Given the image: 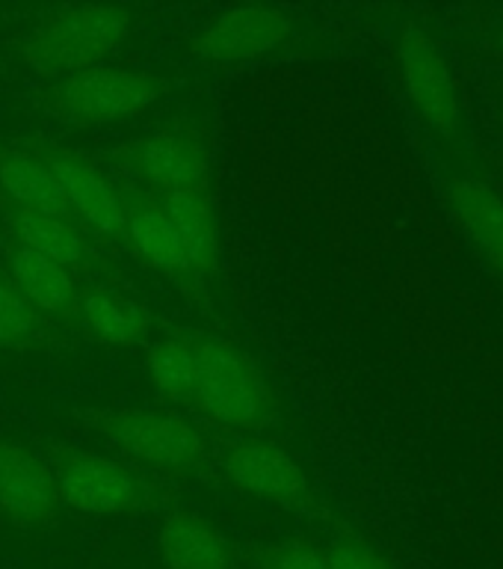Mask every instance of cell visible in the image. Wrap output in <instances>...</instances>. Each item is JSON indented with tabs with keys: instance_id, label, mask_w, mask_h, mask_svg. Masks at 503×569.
I'll return each instance as SVG.
<instances>
[{
	"instance_id": "cell-1",
	"label": "cell",
	"mask_w": 503,
	"mask_h": 569,
	"mask_svg": "<svg viewBox=\"0 0 503 569\" xmlns=\"http://www.w3.org/2000/svg\"><path fill=\"white\" fill-rule=\"evenodd\" d=\"M187 407L220 430L255 436L275 418L279 400L255 356L225 338L199 336V371Z\"/></svg>"
},
{
	"instance_id": "cell-2",
	"label": "cell",
	"mask_w": 503,
	"mask_h": 569,
	"mask_svg": "<svg viewBox=\"0 0 503 569\" xmlns=\"http://www.w3.org/2000/svg\"><path fill=\"white\" fill-rule=\"evenodd\" d=\"M131 9L122 3H69L51 9L24 36L21 57L39 74H74L92 69L128 39Z\"/></svg>"
},
{
	"instance_id": "cell-3",
	"label": "cell",
	"mask_w": 503,
	"mask_h": 569,
	"mask_svg": "<svg viewBox=\"0 0 503 569\" xmlns=\"http://www.w3.org/2000/svg\"><path fill=\"white\" fill-rule=\"evenodd\" d=\"M169 83L154 71L119 69V66H92V69L62 74L39 89L44 113L74 128L122 122L142 116L167 96Z\"/></svg>"
},
{
	"instance_id": "cell-4",
	"label": "cell",
	"mask_w": 503,
	"mask_h": 569,
	"mask_svg": "<svg viewBox=\"0 0 503 569\" xmlns=\"http://www.w3.org/2000/svg\"><path fill=\"white\" fill-rule=\"evenodd\" d=\"M95 433L137 460L142 469L167 478H193L208 460V439L175 409L122 407L95 416Z\"/></svg>"
},
{
	"instance_id": "cell-5",
	"label": "cell",
	"mask_w": 503,
	"mask_h": 569,
	"mask_svg": "<svg viewBox=\"0 0 503 569\" xmlns=\"http://www.w3.org/2000/svg\"><path fill=\"white\" fill-rule=\"evenodd\" d=\"M48 466L60 492V505L74 507L80 513H131L149 498V483L140 471L107 453L57 451Z\"/></svg>"
},
{
	"instance_id": "cell-6",
	"label": "cell",
	"mask_w": 503,
	"mask_h": 569,
	"mask_svg": "<svg viewBox=\"0 0 503 569\" xmlns=\"http://www.w3.org/2000/svg\"><path fill=\"white\" fill-rule=\"evenodd\" d=\"M24 142L51 167L74 220L92 238H101L107 243H122V204H119V193H115V181L104 176V169L83 151L51 140V137H42V133H30V137H24Z\"/></svg>"
},
{
	"instance_id": "cell-7",
	"label": "cell",
	"mask_w": 503,
	"mask_h": 569,
	"mask_svg": "<svg viewBox=\"0 0 503 569\" xmlns=\"http://www.w3.org/2000/svg\"><path fill=\"white\" fill-rule=\"evenodd\" d=\"M131 169L133 184L149 193L208 187V146L199 128L187 122L160 124L115 151Z\"/></svg>"
},
{
	"instance_id": "cell-8",
	"label": "cell",
	"mask_w": 503,
	"mask_h": 569,
	"mask_svg": "<svg viewBox=\"0 0 503 569\" xmlns=\"http://www.w3.org/2000/svg\"><path fill=\"white\" fill-rule=\"evenodd\" d=\"M60 516L51 466L21 442L0 439V519L18 533H39Z\"/></svg>"
},
{
	"instance_id": "cell-9",
	"label": "cell",
	"mask_w": 503,
	"mask_h": 569,
	"mask_svg": "<svg viewBox=\"0 0 503 569\" xmlns=\"http://www.w3.org/2000/svg\"><path fill=\"white\" fill-rule=\"evenodd\" d=\"M115 193H119V204H122L124 247L131 249L142 264H149L151 270L172 279L178 288L193 293L199 288V279L187 264L181 240H178L163 208L154 202V196L133 181H115Z\"/></svg>"
},
{
	"instance_id": "cell-10",
	"label": "cell",
	"mask_w": 503,
	"mask_h": 569,
	"mask_svg": "<svg viewBox=\"0 0 503 569\" xmlns=\"http://www.w3.org/2000/svg\"><path fill=\"white\" fill-rule=\"evenodd\" d=\"M291 30L293 18L284 9L249 3V7L225 9L222 16L208 21L190 42V53L217 62L252 60L279 48Z\"/></svg>"
},
{
	"instance_id": "cell-11",
	"label": "cell",
	"mask_w": 503,
	"mask_h": 569,
	"mask_svg": "<svg viewBox=\"0 0 503 569\" xmlns=\"http://www.w3.org/2000/svg\"><path fill=\"white\" fill-rule=\"evenodd\" d=\"M222 469L238 489L273 505H302L309 496V478L291 451L261 436H240L222 457Z\"/></svg>"
},
{
	"instance_id": "cell-12",
	"label": "cell",
	"mask_w": 503,
	"mask_h": 569,
	"mask_svg": "<svg viewBox=\"0 0 503 569\" xmlns=\"http://www.w3.org/2000/svg\"><path fill=\"white\" fill-rule=\"evenodd\" d=\"M0 220H3V229H7L9 238H16L18 243L53 258L57 264L71 270L78 279L98 273L104 267L95 238L78 222L51 217V213L42 211H30V208L9 202L3 196H0Z\"/></svg>"
},
{
	"instance_id": "cell-13",
	"label": "cell",
	"mask_w": 503,
	"mask_h": 569,
	"mask_svg": "<svg viewBox=\"0 0 503 569\" xmlns=\"http://www.w3.org/2000/svg\"><path fill=\"white\" fill-rule=\"evenodd\" d=\"M0 264L12 276L18 291L24 293L44 318L51 323H62V327H74L80 293L87 288V284H80L78 276L57 264L53 258L18 243L9 234H3V261Z\"/></svg>"
},
{
	"instance_id": "cell-14",
	"label": "cell",
	"mask_w": 503,
	"mask_h": 569,
	"mask_svg": "<svg viewBox=\"0 0 503 569\" xmlns=\"http://www.w3.org/2000/svg\"><path fill=\"white\" fill-rule=\"evenodd\" d=\"M400 62H403L409 98L415 101L426 122L442 133L456 131L462 122L460 92L435 44L426 36L409 33L400 44Z\"/></svg>"
},
{
	"instance_id": "cell-15",
	"label": "cell",
	"mask_w": 503,
	"mask_h": 569,
	"mask_svg": "<svg viewBox=\"0 0 503 569\" xmlns=\"http://www.w3.org/2000/svg\"><path fill=\"white\" fill-rule=\"evenodd\" d=\"M151 196L172 222L195 279L199 282L208 279L220 264V217H217L208 187L167 190V193Z\"/></svg>"
},
{
	"instance_id": "cell-16",
	"label": "cell",
	"mask_w": 503,
	"mask_h": 569,
	"mask_svg": "<svg viewBox=\"0 0 503 569\" xmlns=\"http://www.w3.org/2000/svg\"><path fill=\"white\" fill-rule=\"evenodd\" d=\"M158 555L167 569H234V546L229 537L193 510L163 516Z\"/></svg>"
},
{
	"instance_id": "cell-17",
	"label": "cell",
	"mask_w": 503,
	"mask_h": 569,
	"mask_svg": "<svg viewBox=\"0 0 503 569\" xmlns=\"http://www.w3.org/2000/svg\"><path fill=\"white\" fill-rule=\"evenodd\" d=\"M0 196L30 211L74 220L51 167L21 140H0ZM80 226V222H78Z\"/></svg>"
},
{
	"instance_id": "cell-18",
	"label": "cell",
	"mask_w": 503,
	"mask_h": 569,
	"mask_svg": "<svg viewBox=\"0 0 503 569\" xmlns=\"http://www.w3.org/2000/svg\"><path fill=\"white\" fill-rule=\"evenodd\" d=\"M151 309L137 297L101 288H83L74 315V329H83L89 336L110 347H131L145 341L151 332Z\"/></svg>"
},
{
	"instance_id": "cell-19",
	"label": "cell",
	"mask_w": 503,
	"mask_h": 569,
	"mask_svg": "<svg viewBox=\"0 0 503 569\" xmlns=\"http://www.w3.org/2000/svg\"><path fill=\"white\" fill-rule=\"evenodd\" d=\"M451 204L480 256L503 276V199L477 181H456L451 187Z\"/></svg>"
},
{
	"instance_id": "cell-20",
	"label": "cell",
	"mask_w": 503,
	"mask_h": 569,
	"mask_svg": "<svg viewBox=\"0 0 503 569\" xmlns=\"http://www.w3.org/2000/svg\"><path fill=\"white\" fill-rule=\"evenodd\" d=\"M145 365H149V377L160 391V398L187 407L193 395L195 371H199V336L193 332L163 336L149 347Z\"/></svg>"
},
{
	"instance_id": "cell-21",
	"label": "cell",
	"mask_w": 503,
	"mask_h": 569,
	"mask_svg": "<svg viewBox=\"0 0 503 569\" xmlns=\"http://www.w3.org/2000/svg\"><path fill=\"white\" fill-rule=\"evenodd\" d=\"M51 320L18 291L12 276L0 264V347H30L51 332Z\"/></svg>"
},
{
	"instance_id": "cell-22",
	"label": "cell",
	"mask_w": 503,
	"mask_h": 569,
	"mask_svg": "<svg viewBox=\"0 0 503 569\" xmlns=\"http://www.w3.org/2000/svg\"><path fill=\"white\" fill-rule=\"evenodd\" d=\"M266 569H332L329 567L326 549H320L311 540L279 542L266 555Z\"/></svg>"
},
{
	"instance_id": "cell-23",
	"label": "cell",
	"mask_w": 503,
	"mask_h": 569,
	"mask_svg": "<svg viewBox=\"0 0 503 569\" xmlns=\"http://www.w3.org/2000/svg\"><path fill=\"white\" fill-rule=\"evenodd\" d=\"M332 569H394L380 551L355 540H338L326 549Z\"/></svg>"
}]
</instances>
